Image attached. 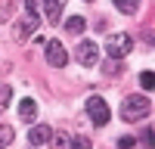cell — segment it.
<instances>
[{
    "label": "cell",
    "instance_id": "obj_18",
    "mask_svg": "<svg viewBox=\"0 0 155 149\" xmlns=\"http://www.w3.org/2000/svg\"><path fill=\"white\" fill-rule=\"evenodd\" d=\"M134 146H137L134 137H121V140H118V149H134Z\"/></svg>",
    "mask_w": 155,
    "mask_h": 149
},
{
    "label": "cell",
    "instance_id": "obj_11",
    "mask_svg": "<svg viewBox=\"0 0 155 149\" xmlns=\"http://www.w3.org/2000/svg\"><path fill=\"white\" fill-rule=\"evenodd\" d=\"M84 28H87V22H84L81 16H71V19L65 22V31H68V34H81Z\"/></svg>",
    "mask_w": 155,
    "mask_h": 149
},
{
    "label": "cell",
    "instance_id": "obj_8",
    "mask_svg": "<svg viewBox=\"0 0 155 149\" xmlns=\"http://www.w3.org/2000/svg\"><path fill=\"white\" fill-rule=\"evenodd\" d=\"M37 3H44L50 22H59V16H62V3H65V0H37Z\"/></svg>",
    "mask_w": 155,
    "mask_h": 149
},
{
    "label": "cell",
    "instance_id": "obj_19",
    "mask_svg": "<svg viewBox=\"0 0 155 149\" xmlns=\"http://www.w3.org/2000/svg\"><path fill=\"white\" fill-rule=\"evenodd\" d=\"M143 140H146V146H149V149L155 146V137H152V131H146V134H143Z\"/></svg>",
    "mask_w": 155,
    "mask_h": 149
},
{
    "label": "cell",
    "instance_id": "obj_7",
    "mask_svg": "<svg viewBox=\"0 0 155 149\" xmlns=\"http://www.w3.org/2000/svg\"><path fill=\"white\" fill-rule=\"evenodd\" d=\"M50 137H53V131H50L47 124H34V127L28 131V140H31V146H41V143H47Z\"/></svg>",
    "mask_w": 155,
    "mask_h": 149
},
{
    "label": "cell",
    "instance_id": "obj_14",
    "mask_svg": "<svg viewBox=\"0 0 155 149\" xmlns=\"http://www.w3.org/2000/svg\"><path fill=\"white\" fill-rule=\"evenodd\" d=\"M140 84H143V90H155V71H143Z\"/></svg>",
    "mask_w": 155,
    "mask_h": 149
},
{
    "label": "cell",
    "instance_id": "obj_2",
    "mask_svg": "<svg viewBox=\"0 0 155 149\" xmlns=\"http://www.w3.org/2000/svg\"><path fill=\"white\" fill-rule=\"evenodd\" d=\"M130 50H134V37L130 34H109V41H106L109 59H124Z\"/></svg>",
    "mask_w": 155,
    "mask_h": 149
},
{
    "label": "cell",
    "instance_id": "obj_9",
    "mask_svg": "<svg viewBox=\"0 0 155 149\" xmlns=\"http://www.w3.org/2000/svg\"><path fill=\"white\" fill-rule=\"evenodd\" d=\"M34 115H37V103L34 99H22L19 103V118L22 121H34Z\"/></svg>",
    "mask_w": 155,
    "mask_h": 149
},
{
    "label": "cell",
    "instance_id": "obj_15",
    "mask_svg": "<svg viewBox=\"0 0 155 149\" xmlns=\"http://www.w3.org/2000/svg\"><path fill=\"white\" fill-rule=\"evenodd\" d=\"M50 140H53V149H68V143H71L65 134H56V137H50Z\"/></svg>",
    "mask_w": 155,
    "mask_h": 149
},
{
    "label": "cell",
    "instance_id": "obj_16",
    "mask_svg": "<svg viewBox=\"0 0 155 149\" xmlns=\"http://www.w3.org/2000/svg\"><path fill=\"white\" fill-rule=\"evenodd\" d=\"M118 71H121V59H109V62H106V74H112V78H115Z\"/></svg>",
    "mask_w": 155,
    "mask_h": 149
},
{
    "label": "cell",
    "instance_id": "obj_10",
    "mask_svg": "<svg viewBox=\"0 0 155 149\" xmlns=\"http://www.w3.org/2000/svg\"><path fill=\"white\" fill-rule=\"evenodd\" d=\"M115 6H118V12H124V16H134V12L140 9V3L143 0H112Z\"/></svg>",
    "mask_w": 155,
    "mask_h": 149
},
{
    "label": "cell",
    "instance_id": "obj_12",
    "mask_svg": "<svg viewBox=\"0 0 155 149\" xmlns=\"http://www.w3.org/2000/svg\"><path fill=\"white\" fill-rule=\"evenodd\" d=\"M12 137H16V131H12L9 124H0V149H6L12 143Z\"/></svg>",
    "mask_w": 155,
    "mask_h": 149
},
{
    "label": "cell",
    "instance_id": "obj_3",
    "mask_svg": "<svg viewBox=\"0 0 155 149\" xmlns=\"http://www.w3.org/2000/svg\"><path fill=\"white\" fill-rule=\"evenodd\" d=\"M87 115L90 121L96 124V127H102V124H109V106L102 96H87Z\"/></svg>",
    "mask_w": 155,
    "mask_h": 149
},
{
    "label": "cell",
    "instance_id": "obj_13",
    "mask_svg": "<svg viewBox=\"0 0 155 149\" xmlns=\"http://www.w3.org/2000/svg\"><path fill=\"white\" fill-rule=\"evenodd\" d=\"M12 103V87L9 84H0V109H6Z\"/></svg>",
    "mask_w": 155,
    "mask_h": 149
},
{
    "label": "cell",
    "instance_id": "obj_5",
    "mask_svg": "<svg viewBox=\"0 0 155 149\" xmlns=\"http://www.w3.org/2000/svg\"><path fill=\"white\" fill-rule=\"evenodd\" d=\"M47 62L53 68H65V62H68V53H65V47H62L59 41H47Z\"/></svg>",
    "mask_w": 155,
    "mask_h": 149
},
{
    "label": "cell",
    "instance_id": "obj_4",
    "mask_svg": "<svg viewBox=\"0 0 155 149\" xmlns=\"http://www.w3.org/2000/svg\"><path fill=\"white\" fill-rule=\"evenodd\" d=\"M74 59H78V65H84V68L96 65V59H99V47H96L93 41L78 44V47H74Z\"/></svg>",
    "mask_w": 155,
    "mask_h": 149
},
{
    "label": "cell",
    "instance_id": "obj_6",
    "mask_svg": "<svg viewBox=\"0 0 155 149\" xmlns=\"http://www.w3.org/2000/svg\"><path fill=\"white\" fill-rule=\"evenodd\" d=\"M34 28H37V19L25 16V19H19V22H12V37H16V41H22V37H28Z\"/></svg>",
    "mask_w": 155,
    "mask_h": 149
},
{
    "label": "cell",
    "instance_id": "obj_17",
    "mask_svg": "<svg viewBox=\"0 0 155 149\" xmlns=\"http://www.w3.org/2000/svg\"><path fill=\"white\" fill-rule=\"evenodd\" d=\"M68 149H93V146H90L87 137H78V140H71V143H68Z\"/></svg>",
    "mask_w": 155,
    "mask_h": 149
},
{
    "label": "cell",
    "instance_id": "obj_1",
    "mask_svg": "<svg viewBox=\"0 0 155 149\" xmlns=\"http://www.w3.org/2000/svg\"><path fill=\"white\" fill-rule=\"evenodd\" d=\"M149 112H152V103L143 93H134V96H127L121 103V118L124 121H140V118H146Z\"/></svg>",
    "mask_w": 155,
    "mask_h": 149
}]
</instances>
